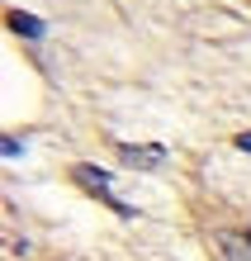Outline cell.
I'll return each instance as SVG.
<instances>
[{
  "mask_svg": "<svg viewBox=\"0 0 251 261\" xmlns=\"http://www.w3.org/2000/svg\"><path fill=\"white\" fill-rule=\"evenodd\" d=\"M237 147H242V152H251V133H242V138H237Z\"/></svg>",
  "mask_w": 251,
  "mask_h": 261,
  "instance_id": "obj_4",
  "label": "cell"
},
{
  "mask_svg": "<svg viewBox=\"0 0 251 261\" xmlns=\"http://www.w3.org/2000/svg\"><path fill=\"white\" fill-rule=\"evenodd\" d=\"M76 180H81V186H86V190H95V195L104 199V204H114L119 214H133L128 204H119V199H114V195H109V176H100V171H95V166H76Z\"/></svg>",
  "mask_w": 251,
  "mask_h": 261,
  "instance_id": "obj_1",
  "label": "cell"
},
{
  "mask_svg": "<svg viewBox=\"0 0 251 261\" xmlns=\"http://www.w3.org/2000/svg\"><path fill=\"white\" fill-rule=\"evenodd\" d=\"M123 157H128V162H152V166H156V162H166V152H161V147H123Z\"/></svg>",
  "mask_w": 251,
  "mask_h": 261,
  "instance_id": "obj_3",
  "label": "cell"
},
{
  "mask_svg": "<svg viewBox=\"0 0 251 261\" xmlns=\"http://www.w3.org/2000/svg\"><path fill=\"white\" fill-rule=\"evenodd\" d=\"M246 242H251V238H246Z\"/></svg>",
  "mask_w": 251,
  "mask_h": 261,
  "instance_id": "obj_5",
  "label": "cell"
},
{
  "mask_svg": "<svg viewBox=\"0 0 251 261\" xmlns=\"http://www.w3.org/2000/svg\"><path fill=\"white\" fill-rule=\"evenodd\" d=\"M10 24L19 29V34H29V38H43V24H38V19H29L24 10H10Z\"/></svg>",
  "mask_w": 251,
  "mask_h": 261,
  "instance_id": "obj_2",
  "label": "cell"
}]
</instances>
